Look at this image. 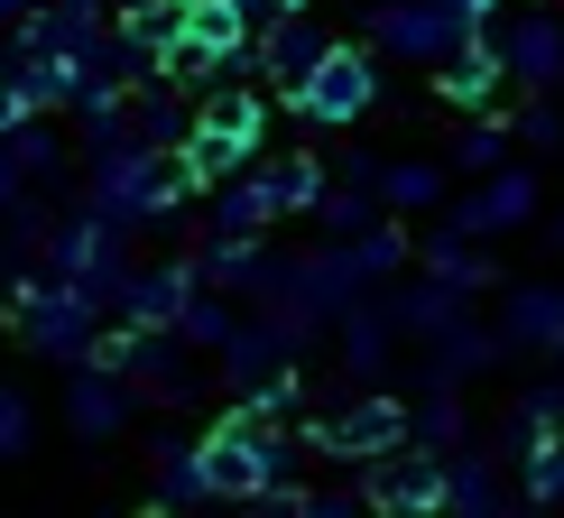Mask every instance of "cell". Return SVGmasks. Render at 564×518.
<instances>
[{
	"label": "cell",
	"mask_w": 564,
	"mask_h": 518,
	"mask_svg": "<svg viewBox=\"0 0 564 518\" xmlns=\"http://www.w3.org/2000/svg\"><path fill=\"white\" fill-rule=\"evenodd\" d=\"M195 168L185 149H149V139H111L102 168H93V214H121V223H149V214H176L195 204Z\"/></svg>",
	"instance_id": "6da1fadb"
},
{
	"label": "cell",
	"mask_w": 564,
	"mask_h": 518,
	"mask_svg": "<svg viewBox=\"0 0 564 518\" xmlns=\"http://www.w3.org/2000/svg\"><path fill=\"white\" fill-rule=\"evenodd\" d=\"M10 324H19V343H29L37 361H93V343H102V296H93L84 278H65V269H46V278L19 269Z\"/></svg>",
	"instance_id": "7a4b0ae2"
},
{
	"label": "cell",
	"mask_w": 564,
	"mask_h": 518,
	"mask_svg": "<svg viewBox=\"0 0 564 518\" xmlns=\"http://www.w3.org/2000/svg\"><path fill=\"white\" fill-rule=\"evenodd\" d=\"M195 454H204V482H214V500H260V490L278 482V463H288V444H278V435H269V417L241 398L223 427H204Z\"/></svg>",
	"instance_id": "3957f363"
},
{
	"label": "cell",
	"mask_w": 564,
	"mask_h": 518,
	"mask_svg": "<svg viewBox=\"0 0 564 518\" xmlns=\"http://www.w3.org/2000/svg\"><path fill=\"white\" fill-rule=\"evenodd\" d=\"M361 102H370V56H361V46H324L315 75L296 84V111H305V121H351Z\"/></svg>",
	"instance_id": "277c9868"
},
{
	"label": "cell",
	"mask_w": 564,
	"mask_h": 518,
	"mask_svg": "<svg viewBox=\"0 0 564 518\" xmlns=\"http://www.w3.org/2000/svg\"><path fill=\"white\" fill-rule=\"evenodd\" d=\"M102 29H111V0H37V10L19 19V37L46 46V56H65V65H84L93 46H102Z\"/></svg>",
	"instance_id": "5b68a950"
},
{
	"label": "cell",
	"mask_w": 564,
	"mask_h": 518,
	"mask_svg": "<svg viewBox=\"0 0 564 518\" xmlns=\"http://www.w3.org/2000/svg\"><path fill=\"white\" fill-rule=\"evenodd\" d=\"M204 296V259H167V269H130V296H121V324H167Z\"/></svg>",
	"instance_id": "8992f818"
},
{
	"label": "cell",
	"mask_w": 564,
	"mask_h": 518,
	"mask_svg": "<svg viewBox=\"0 0 564 518\" xmlns=\"http://www.w3.org/2000/svg\"><path fill=\"white\" fill-rule=\"evenodd\" d=\"M65 427H75L84 444H111V435L130 427V380H121V370H102V361H93L84 380L65 389Z\"/></svg>",
	"instance_id": "52a82bcc"
},
{
	"label": "cell",
	"mask_w": 564,
	"mask_h": 518,
	"mask_svg": "<svg viewBox=\"0 0 564 518\" xmlns=\"http://www.w3.org/2000/svg\"><path fill=\"white\" fill-rule=\"evenodd\" d=\"M185 130H195V102H185L176 75H149L130 93V139H149V149H185Z\"/></svg>",
	"instance_id": "ba28073f"
},
{
	"label": "cell",
	"mask_w": 564,
	"mask_h": 518,
	"mask_svg": "<svg viewBox=\"0 0 564 518\" xmlns=\"http://www.w3.org/2000/svg\"><path fill=\"white\" fill-rule=\"evenodd\" d=\"M260 223H278V185L269 176H223L214 185V241H250Z\"/></svg>",
	"instance_id": "9c48e42d"
},
{
	"label": "cell",
	"mask_w": 564,
	"mask_h": 518,
	"mask_svg": "<svg viewBox=\"0 0 564 518\" xmlns=\"http://www.w3.org/2000/svg\"><path fill=\"white\" fill-rule=\"evenodd\" d=\"M315 56H324V37L305 29L296 10H278V19H269V46H260V65H269V84H288V93H296L305 75H315Z\"/></svg>",
	"instance_id": "30bf717a"
},
{
	"label": "cell",
	"mask_w": 564,
	"mask_h": 518,
	"mask_svg": "<svg viewBox=\"0 0 564 518\" xmlns=\"http://www.w3.org/2000/svg\"><path fill=\"white\" fill-rule=\"evenodd\" d=\"M149 463H158V509H195V500H214V482H204V454H195V444L158 435Z\"/></svg>",
	"instance_id": "8fae6325"
},
{
	"label": "cell",
	"mask_w": 564,
	"mask_h": 518,
	"mask_svg": "<svg viewBox=\"0 0 564 518\" xmlns=\"http://www.w3.org/2000/svg\"><path fill=\"white\" fill-rule=\"evenodd\" d=\"M250 158H260V149H250L241 130H223V121H204V111H195V130H185V168H195L204 185H223V176H241Z\"/></svg>",
	"instance_id": "7c38bea8"
},
{
	"label": "cell",
	"mask_w": 564,
	"mask_h": 518,
	"mask_svg": "<svg viewBox=\"0 0 564 518\" xmlns=\"http://www.w3.org/2000/svg\"><path fill=\"white\" fill-rule=\"evenodd\" d=\"M185 19H195L185 0H130V10H121V29H130L139 46H149V56H167V46L185 37Z\"/></svg>",
	"instance_id": "4fadbf2b"
},
{
	"label": "cell",
	"mask_w": 564,
	"mask_h": 518,
	"mask_svg": "<svg viewBox=\"0 0 564 518\" xmlns=\"http://www.w3.org/2000/svg\"><path fill=\"white\" fill-rule=\"evenodd\" d=\"M389 435H398L389 408H351V417H334V427H315V444H334V454H370V444H389Z\"/></svg>",
	"instance_id": "5bb4252c"
},
{
	"label": "cell",
	"mask_w": 564,
	"mask_h": 518,
	"mask_svg": "<svg viewBox=\"0 0 564 518\" xmlns=\"http://www.w3.org/2000/svg\"><path fill=\"white\" fill-rule=\"evenodd\" d=\"M204 121L241 130L250 149H260V139H269V102H260V93H241V84H223V93H204Z\"/></svg>",
	"instance_id": "9a60e30c"
},
{
	"label": "cell",
	"mask_w": 564,
	"mask_h": 518,
	"mask_svg": "<svg viewBox=\"0 0 564 518\" xmlns=\"http://www.w3.org/2000/svg\"><path fill=\"white\" fill-rule=\"evenodd\" d=\"M223 370H231V389L269 380V370H278V334H250V324H231V343H223Z\"/></svg>",
	"instance_id": "2e32d148"
},
{
	"label": "cell",
	"mask_w": 564,
	"mask_h": 518,
	"mask_svg": "<svg viewBox=\"0 0 564 518\" xmlns=\"http://www.w3.org/2000/svg\"><path fill=\"white\" fill-rule=\"evenodd\" d=\"M29 444H37V408H29V389L0 380V463H19Z\"/></svg>",
	"instance_id": "e0dca14e"
},
{
	"label": "cell",
	"mask_w": 564,
	"mask_h": 518,
	"mask_svg": "<svg viewBox=\"0 0 564 518\" xmlns=\"http://www.w3.org/2000/svg\"><path fill=\"white\" fill-rule=\"evenodd\" d=\"M0 149H10V158H19V168H29L37 185H46V176L65 168V149H56V139H46L37 121H19V130H0Z\"/></svg>",
	"instance_id": "ac0fdd59"
},
{
	"label": "cell",
	"mask_w": 564,
	"mask_h": 518,
	"mask_svg": "<svg viewBox=\"0 0 564 518\" xmlns=\"http://www.w3.org/2000/svg\"><path fill=\"white\" fill-rule=\"evenodd\" d=\"M269 185H278V214H305V204L324 195V176H315V158H278V168H269Z\"/></svg>",
	"instance_id": "d6986e66"
},
{
	"label": "cell",
	"mask_w": 564,
	"mask_h": 518,
	"mask_svg": "<svg viewBox=\"0 0 564 518\" xmlns=\"http://www.w3.org/2000/svg\"><path fill=\"white\" fill-rule=\"evenodd\" d=\"M176 334H185V343H204V352H214V343H231V305L195 296V305H185V315H176Z\"/></svg>",
	"instance_id": "ffe728a7"
},
{
	"label": "cell",
	"mask_w": 564,
	"mask_h": 518,
	"mask_svg": "<svg viewBox=\"0 0 564 518\" xmlns=\"http://www.w3.org/2000/svg\"><path fill=\"white\" fill-rule=\"evenodd\" d=\"M389 37L408 56H426V46H444V10H389Z\"/></svg>",
	"instance_id": "44dd1931"
},
{
	"label": "cell",
	"mask_w": 564,
	"mask_h": 518,
	"mask_svg": "<svg viewBox=\"0 0 564 518\" xmlns=\"http://www.w3.org/2000/svg\"><path fill=\"white\" fill-rule=\"evenodd\" d=\"M29 185H37V176H29V168H19V158H10V149H0V214H10V204H19V195H29Z\"/></svg>",
	"instance_id": "7402d4cb"
},
{
	"label": "cell",
	"mask_w": 564,
	"mask_h": 518,
	"mask_svg": "<svg viewBox=\"0 0 564 518\" xmlns=\"http://www.w3.org/2000/svg\"><path fill=\"white\" fill-rule=\"evenodd\" d=\"M29 10H37V0H0V37H10V29H19Z\"/></svg>",
	"instance_id": "603a6c76"
},
{
	"label": "cell",
	"mask_w": 564,
	"mask_h": 518,
	"mask_svg": "<svg viewBox=\"0 0 564 518\" xmlns=\"http://www.w3.org/2000/svg\"><path fill=\"white\" fill-rule=\"evenodd\" d=\"M288 10H296V0H288Z\"/></svg>",
	"instance_id": "cb8c5ba5"
}]
</instances>
